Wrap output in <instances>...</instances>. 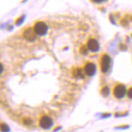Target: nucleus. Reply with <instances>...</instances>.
<instances>
[{"label":"nucleus","instance_id":"nucleus-4","mask_svg":"<svg viewBox=\"0 0 132 132\" xmlns=\"http://www.w3.org/2000/svg\"><path fill=\"white\" fill-rule=\"evenodd\" d=\"M39 123H40V126L41 128L45 129V130H47V129H50L52 127L53 122L51 118L46 116V115H44V116H42L40 118Z\"/></svg>","mask_w":132,"mask_h":132},{"label":"nucleus","instance_id":"nucleus-8","mask_svg":"<svg viewBox=\"0 0 132 132\" xmlns=\"http://www.w3.org/2000/svg\"><path fill=\"white\" fill-rule=\"evenodd\" d=\"M109 93H110V89H109V88L107 86H104L101 89V94H102L103 96H107V95H109Z\"/></svg>","mask_w":132,"mask_h":132},{"label":"nucleus","instance_id":"nucleus-12","mask_svg":"<svg viewBox=\"0 0 132 132\" xmlns=\"http://www.w3.org/2000/svg\"><path fill=\"white\" fill-rule=\"evenodd\" d=\"M127 95L129 98H130V99H132V87H130V89L127 91Z\"/></svg>","mask_w":132,"mask_h":132},{"label":"nucleus","instance_id":"nucleus-1","mask_svg":"<svg viewBox=\"0 0 132 132\" xmlns=\"http://www.w3.org/2000/svg\"><path fill=\"white\" fill-rule=\"evenodd\" d=\"M112 65V59L108 55L104 54L101 57V61H100V69L103 73H107L109 70L111 68Z\"/></svg>","mask_w":132,"mask_h":132},{"label":"nucleus","instance_id":"nucleus-10","mask_svg":"<svg viewBox=\"0 0 132 132\" xmlns=\"http://www.w3.org/2000/svg\"><path fill=\"white\" fill-rule=\"evenodd\" d=\"M83 72L84 71H81V69H77L75 70V76L77 77H80V78H82L83 77Z\"/></svg>","mask_w":132,"mask_h":132},{"label":"nucleus","instance_id":"nucleus-6","mask_svg":"<svg viewBox=\"0 0 132 132\" xmlns=\"http://www.w3.org/2000/svg\"><path fill=\"white\" fill-rule=\"evenodd\" d=\"M23 38L27 41H33L36 38V32L32 28H27L23 32Z\"/></svg>","mask_w":132,"mask_h":132},{"label":"nucleus","instance_id":"nucleus-9","mask_svg":"<svg viewBox=\"0 0 132 132\" xmlns=\"http://www.w3.org/2000/svg\"><path fill=\"white\" fill-rule=\"evenodd\" d=\"M1 131L2 132H9L10 131V128L6 123H1Z\"/></svg>","mask_w":132,"mask_h":132},{"label":"nucleus","instance_id":"nucleus-14","mask_svg":"<svg viewBox=\"0 0 132 132\" xmlns=\"http://www.w3.org/2000/svg\"><path fill=\"white\" fill-rule=\"evenodd\" d=\"M94 3H98V4H100V3H102L104 1H106V0H93Z\"/></svg>","mask_w":132,"mask_h":132},{"label":"nucleus","instance_id":"nucleus-7","mask_svg":"<svg viewBox=\"0 0 132 132\" xmlns=\"http://www.w3.org/2000/svg\"><path fill=\"white\" fill-rule=\"evenodd\" d=\"M95 70H96V67L94 63L88 62L86 63V65L84 66V72L88 76H93L94 74Z\"/></svg>","mask_w":132,"mask_h":132},{"label":"nucleus","instance_id":"nucleus-15","mask_svg":"<svg viewBox=\"0 0 132 132\" xmlns=\"http://www.w3.org/2000/svg\"><path fill=\"white\" fill-rule=\"evenodd\" d=\"M3 70H4V67H3V65L1 64V73H2L3 72H4V71H3Z\"/></svg>","mask_w":132,"mask_h":132},{"label":"nucleus","instance_id":"nucleus-2","mask_svg":"<svg viewBox=\"0 0 132 132\" xmlns=\"http://www.w3.org/2000/svg\"><path fill=\"white\" fill-rule=\"evenodd\" d=\"M112 93L116 98L121 99L127 94V90H126L125 86L123 85H117L112 89Z\"/></svg>","mask_w":132,"mask_h":132},{"label":"nucleus","instance_id":"nucleus-3","mask_svg":"<svg viewBox=\"0 0 132 132\" xmlns=\"http://www.w3.org/2000/svg\"><path fill=\"white\" fill-rule=\"evenodd\" d=\"M33 30H34V32H36V34L37 35L44 36L47 32L48 27H47L46 24L45 23V22L39 21L34 25V27H33Z\"/></svg>","mask_w":132,"mask_h":132},{"label":"nucleus","instance_id":"nucleus-13","mask_svg":"<svg viewBox=\"0 0 132 132\" xmlns=\"http://www.w3.org/2000/svg\"><path fill=\"white\" fill-rule=\"evenodd\" d=\"M23 20H24V17H23V16H21V17L19 18V19L17 20V21H16V25H20V24L22 23V22L23 21Z\"/></svg>","mask_w":132,"mask_h":132},{"label":"nucleus","instance_id":"nucleus-11","mask_svg":"<svg viewBox=\"0 0 132 132\" xmlns=\"http://www.w3.org/2000/svg\"><path fill=\"white\" fill-rule=\"evenodd\" d=\"M80 51H81V54H83V55H86L87 53H88V50H87V48L86 47H84V46H82L80 49Z\"/></svg>","mask_w":132,"mask_h":132},{"label":"nucleus","instance_id":"nucleus-5","mask_svg":"<svg viewBox=\"0 0 132 132\" xmlns=\"http://www.w3.org/2000/svg\"><path fill=\"white\" fill-rule=\"evenodd\" d=\"M87 47L88 49L92 52H96L100 49V44L96 39L94 38H90L88 39V44H87Z\"/></svg>","mask_w":132,"mask_h":132},{"label":"nucleus","instance_id":"nucleus-16","mask_svg":"<svg viewBox=\"0 0 132 132\" xmlns=\"http://www.w3.org/2000/svg\"><path fill=\"white\" fill-rule=\"evenodd\" d=\"M131 36H132V35H131Z\"/></svg>","mask_w":132,"mask_h":132}]
</instances>
